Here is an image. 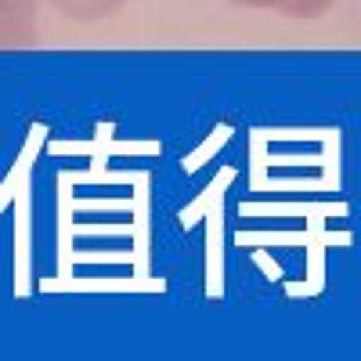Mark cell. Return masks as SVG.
<instances>
[{
	"label": "cell",
	"instance_id": "6da1fadb",
	"mask_svg": "<svg viewBox=\"0 0 361 361\" xmlns=\"http://www.w3.org/2000/svg\"><path fill=\"white\" fill-rule=\"evenodd\" d=\"M37 15H40V0H0V51L33 44Z\"/></svg>",
	"mask_w": 361,
	"mask_h": 361
},
{
	"label": "cell",
	"instance_id": "3957f363",
	"mask_svg": "<svg viewBox=\"0 0 361 361\" xmlns=\"http://www.w3.org/2000/svg\"><path fill=\"white\" fill-rule=\"evenodd\" d=\"M44 4H51L62 18H73V22H102L116 15L127 0H44Z\"/></svg>",
	"mask_w": 361,
	"mask_h": 361
},
{
	"label": "cell",
	"instance_id": "7a4b0ae2",
	"mask_svg": "<svg viewBox=\"0 0 361 361\" xmlns=\"http://www.w3.org/2000/svg\"><path fill=\"white\" fill-rule=\"evenodd\" d=\"M238 8H253V11H279L289 18H322L325 11H333L336 0H228Z\"/></svg>",
	"mask_w": 361,
	"mask_h": 361
}]
</instances>
